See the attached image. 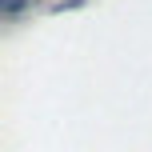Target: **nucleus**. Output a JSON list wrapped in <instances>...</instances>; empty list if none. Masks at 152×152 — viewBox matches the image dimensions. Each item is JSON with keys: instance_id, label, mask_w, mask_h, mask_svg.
Here are the masks:
<instances>
[{"instance_id": "obj_1", "label": "nucleus", "mask_w": 152, "mask_h": 152, "mask_svg": "<svg viewBox=\"0 0 152 152\" xmlns=\"http://www.w3.org/2000/svg\"><path fill=\"white\" fill-rule=\"evenodd\" d=\"M28 0H0V12H4L8 16V20H12V16H20V12H28Z\"/></svg>"}]
</instances>
